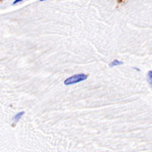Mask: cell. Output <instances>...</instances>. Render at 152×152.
I'll use <instances>...</instances> for the list:
<instances>
[{"instance_id": "obj_2", "label": "cell", "mask_w": 152, "mask_h": 152, "mask_svg": "<svg viewBox=\"0 0 152 152\" xmlns=\"http://www.w3.org/2000/svg\"><path fill=\"white\" fill-rule=\"evenodd\" d=\"M23 115H24V112H20L19 114H18L15 117H14V119H13V123H14V124H13V126H15V123H16L18 121H19V120H20L21 116H23Z\"/></svg>"}, {"instance_id": "obj_3", "label": "cell", "mask_w": 152, "mask_h": 152, "mask_svg": "<svg viewBox=\"0 0 152 152\" xmlns=\"http://www.w3.org/2000/svg\"><path fill=\"white\" fill-rule=\"evenodd\" d=\"M123 64V62H121V61H118V60H114L112 63H110V67H115V66H118V65H122Z\"/></svg>"}, {"instance_id": "obj_1", "label": "cell", "mask_w": 152, "mask_h": 152, "mask_svg": "<svg viewBox=\"0 0 152 152\" xmlns=\"http://www.w3.org/2000/svg\"><path fill=\"white\" fill-rule=\"evenodd\" d=\"M88 78V74H75L71 77L67 78V79L64 81L65 85H71V84H75V83H78L80 81H83V80L87 79Z\"/></svg>"}, {"instance_id": "obj_4", "label": "cell", "mask_w": 152, "mask_h": 152, "mask_svg": "<svg viewBox=\"0 0 152 152\" xmlns=\"http://www.w3.org/2000/svg\"><path fill=\"white\" fill-rule=\"evenodd\" d=\"M147 80H148L149 83L152 84V71H149V72L147 73Z\"/></svg>"}]
</instances>
